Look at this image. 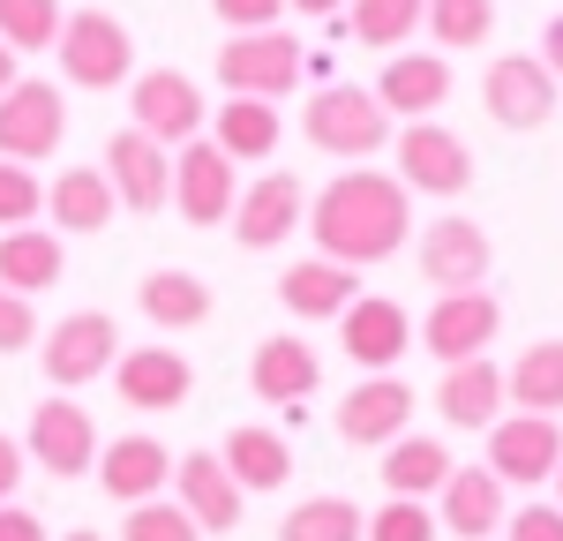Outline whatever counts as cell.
<instances>
[{
    "instance_id": "cell-1",
    "label": "cell",
    "mask_w": 563,
    "mask_h": 541,
    "mask_svg": "<svg viewBox=\"0 0 563 541\" xmlns=\"http://www.w3.org/2000/svg\"><path fill=\"white\" fill-rule=\"evenodd\" d=\"M308 233H316V256L346 270L390 264L413 233V196L398 174H376V166H346L339 180H323L308 196Z\"/></svg>"
},
{
    "instance_id": "cell-2",
    "label": "cell",
    "mask_w": 563,
    "mask_h": 541,
    "mask_svg": "<svg viewBox=\"0 0 563 541\" xmlns=\"http://www.w3.org/2000/svg\"><path fill=\"white\" fill-rule=\"evenodd\" d=\"M301 135L323 151V158H376L398 129H390V113H384V98H376V90L331 84V90H316V98H308Z\"/></svg>"
},
{
    "instance_id": "cell-3",
    "label": "cell",
    "mask_w": 563,
    "mask_h": 541,
    "mask_svg": "<svg viewBox=\"0 0 563 541\" xmlns=\"http://www.w3.org/2000/svg\"><path fill=\"white\" fill-rule=\"evenodd\" d=\"M60 76L76 90H121L135 84V38L121 15H106V8H76L68 23H60Z\"/></svg>"
},
{
    "instance_id": "cell-4",
    "label": "cell",
    "mask_w": 563,
    "mask_h": 541,
    "mask_svg": "<svg viewBox=\"0 0 563 541\" xmlns=\"http://www.w3.org/2000/svg\"><path fill=\"white\" fill-rule=\"evenodd\" d=\"M308 53L301 38H286V31H233V38L218 45V84L233 90V98H286V90L301 84Z\"/></svg>"
},
{
    "instance_id": "cell-5",
    "label": "cell",
    "mask_w": 563,
    "mask_h": 541,
    "mask_svg": "<svg viewBox=\"0 0 563 541\" xmlns=\"http://www.w3.org/2000/svg\"><path fill=\"white\" fill-rule=\"evenodd\" d=\"M38 361H45V376H53V391H84V384H98V376H113L121 331H113L106 309H76L38 339Z\"/></svg>"
},
{
    "instance_id": "cell-6",
    "label": "cell",
    "mask_w": 563,
    "mask_h": 541,
    "mask_svg": "<svg viewBox=\"0 0 563 541\" xmlns=\"http://www.w3.org/2000/svg\"><path fill=\"white\" fill-rule=\"evenodd\" d=\"M556 76H549V60L541 53H504V60H488V76H481V106H488V121L511 135H533L549 129V113H556Z\"/></svg>"
},
{
    "instance_id": "cell-7",
    "label": "cell",
    "mask_w": 563,
    "mask_h": 541,
    "mask_svg": "<svg viewBox=\"0 0 563 541\" xmlns=\"http://www.w3.org/2000/svg\"><path fill=\"white\" fill-rule=\"evenodd\" d=\"M390 158H398L406 196H466L474 188V151L443 121H406V129L390 135Z\"/></svg>"
},
{
    "instance_id": "cell-8",
    "label": "cell",
    "mask_w": 563,
    "mask_h": 541,
    "mask_svg": "<svg viewBox=\"0 0 563 541\" xmlns=\"http://www.w3.org/2000/svg\"><path fill=\"white\" fill-rule=\"evenodd\" d=\"M556 466H563L556 413H504L488 429V474L504 489H541V482H556Z\"/></svg>"
},
{
    "instance_id": "cell-9",
    "label": "cell",
    "mask_w": 563,
    "mask_h": 541,
    "mask_svg": "<svg viewBox=\"0 0 563 541\" xmlns=\"http://www.w3.org/2000/svg\"><path fill=\"white\" fill-rule=\"evenodd\" d=\"M60 135H68V98H60V84L23 76L15 90H0V158L38 166V158L60 151Z\"/></svg>"
},
{
    "instance_id": "cell-10",
    "label": "cell",
    "mask_w": 563,
    "mask_h": 541,
    "mask_svg": "<svg viewBox=\"0 0 563 541\" xmlns=\"http://www.w3.org/2000/svg\"><path fill=\"white\" fill-rule=\"evenodd\" d=\"M129 129H143L151 143H166V151H180V143H196L203 135V90L188 84L180 68H143L129 84Z\"/></svg>"
},
{
    "instance_id": "cell-11",
    "label": "cell",
    "mask_w": 563,
    "mask_h": 541,
    "mask_svg": "<svg viewBox=\"0 0 563 541\" xmlns=\"http://www.w3.org/2000/svg\"><path fill=\"white\" fill-rule=\"evenodd\" d=\"M233 203H241V174H233V158L218 151L211 135H196V143H180L174 151V211L188 225H225L233 219Z\"/></svg>"
},
{
    "instance_id": "cell-12",
    "label": "cell",
    "mask_w": 563,
    "mask_h": 541,
    "mask_svg": "<svg viewBox=\"0 0 563 541\" xmlns=\"http://www.w3.org/2000/svg\"><path fill=\"white\" fill-rule=\"evenodd\" d=\"M488 264H496V249H488V233L474 219H429L421 225V278H429L435 294H481L488 286Z\"/></svg>"
},
{
    "instance_id": "cell-13",
    "label": "cell",
    "mask_w": 563,
    "mask_h": 541,
    "mask_svg": "<svg viewBox=\"0 0 563 541\" xmlns=\"http://www.w3.org/2000/svg\"><path fill=\"white\" fill-rule=\"evenodd\" d=\"M106 180H113V196H121V211H166L174 203V151L166 143H151L143 129H121L106 143Z\"/></svg>"
},
{
    "instance_id": "cell-14",
    "label": "cell",
    "mask_w": 563,
    "mask_h": 541,
    "mask_svg": "<svg viewBox=\"0 0 563 541\" xmlns=\"http://www.w3.org/2000/svg\"><path fill=\"white\" fill-rule=\"evenodd\" d=\"M504 331V309H496V294L481 286V294H435L429 323H421V346H429L443 368H459V361H481L488 354V339Z\"/></svg>"
},
{
    "instance_id": "cell-15",
    "label": "cell",
    "mask_w": 563,
    "mask_h": 541,
    "mask_svg": "<svg viewBox=\"0 0 563 541\" xmlns=\"http://www.w3.org/2000/svg\"><path fill=\"white\" fill-rule=\"evenodd\" d=\"M98 421H90L76 399H38L31 406V459H38L53 482H76L98 466Z\"/></svg>"
},
{
    "instance_id": "cell-16",
    "label": "cell",
    "mask_w": 563,
    "mask_h": 541,
    "mask_svg": "<svg viewBox=\"0 0 563 541\" xmlns=\"http://www.w3.org/2000/svg\"><path fill=\"white\" fill-rule=\"evenodd\" d=\"M233 241L241 249H278V241H294L308 225V188L294 174H263L241 188V203H233Z\"/></svg>"
},
{
    "instance_id": "cell-17",
    "label": "cell",
    "mask_w": 563,
    "mask_h": 541,
    "mask_svg": "<svg viewBox=\"0 0 563 541\" xmlns=\"http://www.w3.org/2000/svg\"><path fill=\"white\" fill-rule=\"evenodd\" d=\"M339 346H346L353 368H368V376H390V361L413 346V316L398 309L390 294H361V301L339 316Z\"/></svg>"
},
{
    "instance_id": "cell-18",
    "label": "cell",
    "mask_w": 563,
    "mask_h": 541,
    "mask_svg": "<svg viewBox=\"0 0 563 541\" xmlns=\"http://www.w3.org/2000/svg\"><path fill=\"white\" fill-rule=\"evenodd\" d=\"M406 421H413V384H398V376H361L346 399H339V437L361 444V451L398 444Z\"/></svg>"
},
{
    "instance_id": "cell-19",
    "label": "cell",
    "mask_w": 563,
    "mask_h": 541,
    "mask_svg": "<svg viewBox=\"0 0 563 541\" xmlns=\"http://www.w3.org/2000/svg\"><path fill=\"white\" fill-rule=\"evenodd\" d=\"M113 391H121V406H135V413H174V406H188V391H196V368H188V354H174V346H135V354L113 361Z\"/></svg>"
},
{
    "instance_id": "cell-20",
    "label": "cell",
    "mask_w": 563,
    "mask_h": 541,
    "mask_svg": "<svg viewBox=\"0 0 563 541\" xmlns=\"http://www.w3.org/2000/svg\"><path fill=\"white\" fill-rule=\"evenodd\" d=\"M174 504L203 527V534H233L249 496H241V482L225 474L218 451H188V459H174Z\"/></svg>"
},
{
    "instance_id": "cell-21",
    "label": "cell",
    "mask_w": 563,
    "mask_h": 541,
    "mask_svg": "<svg viewBox=\"0 0 563 541\" xmlns=\"http://www.w3.org/2000/svg\"><path fill=\"white\" fill-rule=\"evenodd\" d=\"M98 489L113 504H151V496L174 489V451L158 437H113L98 451Z\"/></svg>"
},
{
    "instance_id": "cell-22",
    "label": "cell",
    "mask_w": 563,
    "mask_h": 541,
    "mask_svg": "<svg viewBox=\"0 0 563 541\" xmlns=\"http://www.w3.org/2000/svg\"><path fill=\"white\" fill-rule=\"evenodd\" d=\"M368 90L384 98L390 121H435V106L451 98V60L443 53H390Z\"/></svg>"
},
{
    "instance_id": "cell-23",
    "label": "cell",
    "mask_w": 563,
    "mask_h": 541,
    "mask_svg": "<svg viewBox=\"0 0 563 541\" xmlns=\"http://www.w3.org/2000/svg\"><path fill=\"white\" fill-rule=\"evenodd\" d=\"M278 301L301 316V323H339L361 301V270L331 264V256H301V264L278 270Z\"/></svg>"
},
{
    "instance_id": "cell-24",
    "label": "cell",
    "mask_w": 563,
    "mask_h": 541,
    "mask_svg": "<svg viewBox=\"0 0 563 541\" xmlns=\"http://www.w3.org/2000/svg\"><path fill=\"white\" fill-rule=\"evenodd\" d=\"M504 406H511V391H504V368L481 354V361H459V368H443V384H435V413L451 421V429H496L504 421Z\"/></svg>"
},
{
    "instance_id": "cell-25",
    "label": "cell",
    "mask_w": 563,
    "mask_h": 541,
    "mask_svg": "<svg viewBox=\"0 0 563 541\" xmlns=\"http://www.w3.org/2000/svg\"><path fill=\"white\" fill-rule=\"evenodd\" d=\"M504 519H511L504 511V482L488 466H451V482L435 496V527H451L459 541H488Z\"/></svg>"
},
{
    "instance_id": "cell-26",
    "label": "cell",
    "mask_w": 563,
    "mask_h": 541,
    "mask_svg": "<svg viewBox=\"0 0 563 541\" xmlns=\"http://www.w3.org/2000/svg\"><path fill=\"white\" fill-rule=\"evenodd\" d=\"M113 211H121V196H113L106 166H60V174L45 180V219L60 225V233H106Z\"/></svg>"
},
{
    "instance_id": "cell-27",
    "label": "cell",
    "mask_w": 563,
    "mask_h": 541,
    "mask_svg": "<svg viewBox=\"0 0 563 541\" xmlns=\"http://www.w3.org/2000/svg\"><path fill=\"white\" fill-rule=\"evenodd\" d=\"M218 459H225V474L241 482V496H271V489H286V482H294V444H286L278 429H263V421L225 429Z\"/></svg>"
},
{
    "instance_id": "cell-28",
    "label": "cell",
    "mask_w": 563,
    "mask_h": 541,
    "mask_svg": "<svg viewBox=\"0 0 563 541\" xmlns=\"http://www.w3.org/2000/svg\"><path fill=\"white\" fill-rule=\"evenodd\" d=\"M249 384H256V399L271 406H301L316 399V384H323V361L308 339H263L256 361H249Z\"/></svg>"
},
{
    "instance_id": "cell-29",
    "label": "cell",
    "mask_w": 563,
    "mask_h": 541,
    "mask_svg": "<svg viewBox=\"0 0 563 541\" xmlns=\"http://www.w3.org/2000/svg\"><path fill=\"white\" fill-rule=\"evenodd\" d=\"M60 270H68V249H60V233L53 225H15V233H0V286L8 294H45V286H60Z\"/></svg>"
},
{
    "instance_id": "cell-30",
    "label": "cell",
    "mask_w": 563,
    "mask_h": 541,
    "mask_svg": "<svg viewBox=\"0 0 563 541\" xmlns=\"http://www.w3.org/2000/svg\"><path fill=\"white\" fill-rule=\"evenodd\" d=\"M135 309H143V323H158V331H196V323H211V286L196 270H151L135 286Z\"/></svg>"
},
{
    "instance_id": "cell-31",
    "label": "cell",
    "mask_w": 563,
    "mask_h": 541,
    "mask_svg": "<svg viewBox=\"0 0 563 541\" xmlns=\"http://www.w3.org/2000/svg\"><path fill=\"white\" fill-rule=\"evenodd\" d=\"M376 466H384V489L390 496H421V504H429V496H443V482H451L459 459L435 444V437H413V429H406L398 444H384Z\"/></svg>"
},
{
    "instance_id": "cell-32",
    "label": "cell",
    "mask_w": 563,
    "mask_h": 541,
    "mask_svg": "<svg viewBox=\"0 0 563 541\" xmlns=\"http://www.w3.org/2000/svg\"><path fill=\"white\" fill-rule=\"evenodd\" d=\"M278 135H286V121H278L271 98H225V106L211 113V143L233 158V166H241V158H271Z\"/></svg>"
},
{
    "instance_id": "cell-33",
    "label": "cell",
    "mask_w": 563,
    "mask_h": 541,
    "mask_svg": "<svg viewBox=\"0 0 563 541\" xmlns=\"http://www.w3.org/2000/svg\"><path fill=\"white\" fill-rule=\"evenodd\" d=\"M511 413H563V339H533L511 368H504Z\"/></svg>"
},
{
    "instance_id": "cell-34",
    "label": "cell",
    "mask_w": 563,
    "mask_h": 541,
    "mask_svg": "<svg viewBox=\"0 0 563 541\" xmlns=\"http://www.w3.org/2000/svg\"><path fill=\"white\" fill-rule=\"evenodd\" d=\"M278 541H368V519L346 496H301L286 519H278Z\"/></svg>"
},
{
    "instance_id": "cell-35",
    "label": "cell",
    "mask_w": 563,
    "mask_h": 541,
    "mask_svg": "<svg viewBox=\"0 0 563 541\" xmlns=\"http://www.w3.org/2000/svg\"><path fill=\"white\" fill-rule=\"evenodd\" d=\"M421 15H429V0H346L353 38L376 45V53H398V45L421 31Z\"/></svg>"
},
{
    "instance_id": "cell-36",
    "label": "cell",
    "mask_w": 563,
    "mask_h": 541,
    "mask_svg": "<svg viewBox=\"0 0 563 541\" xmlns=\"http://www.w3.org/2000/svg\"><path fill=\"white\" fill-rule=\"evenodd\" d=\"M429 38L443 53H466V45H488L496 38V0H429Z\"/></svg>"
},
{
    "instance_id": "cell-37",
    "label": "cell",
    "mask_w": 563,
    "mask_h": 541,
    "mask_svg": "<svg viewBox=\"0 0 563 541\" xmlns=\"http://www.w3.org/2000/svg\"><path fill=\"white\" fill-rule=\"evenodd\" d=\"M60 0H0V45L8 53H45L60 45Z\"/></svg>"
},
{
    "instance_id": "cell-38",
    "label": "cell",
    "mask_w": 563,
    "mask_h": 541,
    "mask_svg": "<svg viewBox=\"0 0 563 541\" xmlns=\"http://www.w3.org/2000/svg\"><path fill=\"white\" fill-rule=\"evenodd\" d=\"M203 527L180 511L174 496H151V504H129V519H121V541H196Z\"/></svg>"
},
{
    "instance_id": "cell-39",
    "label": "cell",
    "mask_w": 563,
    "mask_h": 541,
    "mask_svg": "<svg viewBox=\"0 0 563 541\" xmlns=\"http://www.w3.org/2000/svg\"><path fill=\"white\" fill-rule=\"evenodd\" d=\"M38 211H45V180L31 166H15V158H0V233L38 225Z\"/></svg>"
},
{
    "instance_id": "cell-40",
    "label": "cell",
    "mask_w": 563,
    "mask_h": 541,
    "mask_svg": "<svg viewBox=\"0 0 563 541\" xmlns=\"http://www.w3.org/2000/svg\"><path fill=\"white\" fill-rule=\"evenodd\" d=\"M368 541H435V511L421 496H384V511H368Z\"/></svg>"
},
{
    "instance_id": "cell-41",
    "label": "cell",
    "mask_w": 563,
    "mask_h": 541,
    "mask_svg": "<svg viewBox=\"0 0 563 541\" xmlns=\"http://www.w3.org/2000/svg\"><path fill=\"white\" fill-rule=\"evenodd\" d=\"M31 339H45V331H38V309H31L23 294H8V286H0V354H23Z\"/></svg>"
},
{
    "instance_id": "cell-42",
    "label": "cell",
    "mask_w": 563,
    "mask_h": 541,
    "mask_svg": "<svg viewBox=\"0 0 563 541\" xmlns=\"http://www.w3.org/2000/svg\"><path fill=\"white\" fill-rule=\"evenodd\" d=\"M504 541H563V504H519L504 519Z\"/></svg>"
},
{
    "instance_id": "cell-43",
    "label": "cell",
    "mask_w": 563,
    "mask_h": 541,
    "mask_svg": "<svg viewBox=\"0 0 563 541\" xmlns=\"http://www.w3.org/2000/svg\"><path fill=\"white\" fill-rule=\"evenodd\" d=\"M211 15L225 23V31H278L286 0H211Z\"/></svg>"
},
{
    "instance_id": "cell-44",
    "label": "cell",
    "mask_w": 563,
    "mask_h": 541,
    "mask_svg": "<svg viewBox=\"0 0 563 541\" xmlns=\"http://www.w3.org/2000/svg\"><path fill=\"white\" fill-rule=\"evenodd\" d=\"M0 541H53V534H45L38 511H23V504H0Z\"/></svg>"
},
{
    "instance_id": "cell-45",
    "label": "cell",
    "mask_w": 563,
    "mask_h": 541,
    "mask_svg": "<svg viewBox=\"0 0 563 541\" xmlns=\"http://www.w3.org/2000/svg\"><path fill=\"white\" fill-rule=\"evenodd\" d=\"M15 482H23V444L0 437V504H15Z\"/></svg>"
},
{
    "instance_id": "cell-46",
    "label": "cell",
    "mask_w": 563,
    "mask_h": 541,
    "mask_svg": "<svg viewBox=\"0 0 563 541\" xmlns=\"http://www.w3.org/2000/svg\"><path fill=\"white\" fill-rule=\"evenodd\" d=\"M541 60H549V76L563 84V15L549 23V31H541Z\"/></svg>"
},
{
    "instance_id": "cell-47",
    "label": "cell",
    "mask_w": 563,
    "mask_h": 541,
    "mask_svg": "<svg viewBox=\"0 0 563 541\" xmlns=\"http://www.w3.org/2000/svg\"><path fill=\"white\" fill-rule=\"evenodd\" d=\"M286 8H301V15H339L346 0H286Z\"/></svg>"
},
{
    "instance_id": "cell-48",
    "label": "cell",
    "mask_w": 563,
    "mask_h": 541,
    "mask_svg": "<svg viewBox=\"0 0 563 541\" xmlns=\"http://www.w3.org/2000/svg\"><path fill=\"white\" fill-rule=\"evenodd\" d=\"M15 84H23V76H15V53L0 45V90H15Z\"/></svg>"
},
{
    "instance_id": "cell-49",
    "label": "cell",
    "mask_w": 563,
    "mask_h": 541,
    "mask_svg": "<svg viewBox=\"0 0 563 541\" xmlns=\"http://www.w3.org/2000/svg\"><path fill=\"white\" fill-rule=\"evenodd\" d=\"M60 541H106V534H90V527H76V534H60Z\"/></svg>"
},
{
    "instance_id": "cell-50",
    "label": "cell",
    "mask_w": 563,
    "mask_h": 541,
    "mask_svg": "<svg viewBox=\"0 0 563 541\" xmlns=\"http://www.w3.org/2000/svg\"><path fill=\"white\" fill-rule=\"evenodd\" d=\"M556 504H563V466H556Z\"/></svg>"
}]
</instances>
